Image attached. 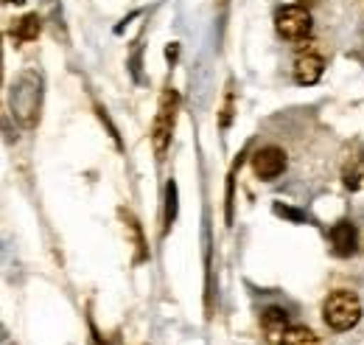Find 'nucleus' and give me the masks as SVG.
Instances as JSON below:
<instances>
[{
    "mask_svg": "<svg viewBox=\"0 0 364 345\" xmlns=\"http://www.w3.org/2000/svg\"><path fill=\"white\" fill-rule=\"evenodd\" d=\"M9 110L20 121L23 130H34L40 124L43 110V79L34 71H23L9 90Z\"/></svg>",
    "mask_w": 364,
    "mask_h": 345,
    "instance_id": "f257e3e1",
    "label": "nucleus"
},
{
    "mask_svg": "<svg viewBox=\"0 0 364 345\" xmlns=\"http://www.w3.org/2000/svg\"><path fill=\"white\" fill-rule=\"evenodd\" d=\"M322 320L331 331H350L362 320V301L350 289H336L322 303Z\"/></svg>",
    "mask_w": 364,
    "mask_h": 345,
    "instance_id": "f03ea898",
    "label": "nucleus"
},
{
    "mask_svg": "<svg viewBox=\"0 0 364 345\" xmlns=\"http://www.w3.org/2000/svg\"><path fill=\"white\" fill-rule=\"evenodd\" d=\"M177 110H180V96L174 87H166L157 104V115L151 121V149L157 155V160L166 158L168 146H171V135H174V124H177Z\"/></svg>",
    "mask_w": 364,
    "mask_h": 345,
    "instance_id": "7ed1b4c3",
    "label": "nucleus"
},
{
    "mask_svg": "<svg viewBox=\"0 0 364 345\" xmlns=\"http://www.w3.org/2000/svg\"><path fill=\"white\" fill-rule=\"evenodd\" d=\"M274 29L289 43H306L311 37V29H314L311 11L306 6H283L274 14Z\"/></svg>",
    "mask_w": 364,
    "mask_h": 345,
    "instance_id": "20e7f679",
    "label": "nucleus"
},
{
    "mask_svg": "<svg viewBox=\"0 0 364 345\" xmlns=\"http://www.w3.org/2000/svg\"><path fill=\"white\" fill-rule=\"evenodd\" d=\"M252 172L258 180H274L286 172V152L280 146H261L252 155Z\"/></svg>",
    "mask_w": 364,
    "mask_h": 345,
    "instance_id": "39448f33",
    "label": "nucleus"
},
{
    "mask_svg": "<svg viewBox=\"0 0 364 345\" xmlns=\"http://www.w3.org/2000/svg\"><path fill=\"white\" fill-rule=\"evenodd\" d=\"M294 82L303 87H311L317 85L319 79H322V71H325V59L319 56L314 48H309V51H300L297 53V59H294Z\"/></svg>",
    "mask_w": 364,
    "mask_h": 345,
    "instance_id": "423d86ee",
    "label": "nucleus"
},
{
    "mask_svg": "<svg viewBox=\"0 0 364 345\" xmlns=\"http://www.w3.org/2000/svg\"><path fill=\"white\" fill-rule=\"evenodd\" d=\"M331 244H333V253L336 256H353L356 253V247H359V230H356V225L353 222H348V219H342V222H336L333 227H331Z\"/></svg>",
    "mask_w": 364,
    "mask_h": 345,
    "instance_id": "0eeeda50",
    "label": "nucleus"
},
{
    "mask_svg": "<svg viewBox=\"0 0 364 345\" xmlns=\"http://www.w3.org/2000/svg\"><path fill=\"white\" fill-rule=\"evenodd\" d=\"M261 331H264V337H267L269 345L283 343V334L289 331V314H286V309H277V306L267 309L261 314Z\"/></svg>",
    "mask_w": 364,
    "mask_h": 345,
    "instance_id": "6e6552de",
    "label": "nucleus"
},
{
    "mask_svg": "<svg viewBox=\"0 0 364 345\" xmlns=\"http://www.w3.org/2000/svg\"><path fill=\"white\" fill-rule=\"evenodd\" d=\"M40 31H43L40 17H37V14H26V17H20V20L14 23L11 40H14V43H31V40L40 37Z\"/></svg>",
    "mask_w": 364,
    "mask_h": 345,
    "instance_id": "1a4fd4ad",
    "label": "nucleus"
},
{
    "mask_svg": "<svg viewBox=\"0 0 364 345\" xmlns=\"http://www.w3.org/2000/svg\"><path fill=\"white\" fill-rule=\"evenodd\" d=\"M121 219H124V225H127V233H129V236H132V242H135V250H137L135 261H146L149 259V247H146V239H143V227H140V222H137L129 211H124V208H121Z\"/></svg>",
    "mask_w": 364,
    "mask_h": 345,
    "instance_id": "9d476101",
    "label": "nucleus"
},
{
    "mask_svg": "<svg viewBox=\"0 0 364 345\" xmlns=\"http://www.w3.org/2000/svg\"><path fill=\"white\" fill-rule=\"evenodd\" d=\"M280 345H319V337L306 326H289Z\"/></svg>",
    "mask_w": 364,
    "mask_h": 345,
    "instance_id": "9b49d317",
    "label": "nucleus"
},
{
    "mask_svg": "<svg viewBox=\"0 0 364 345\" xmlns=\"http://www.w3.org/2000/svg\"><path fill=\"white\" fill-rule=\"evenodd\" d=\"M359 180H362V158H353V163L350 160L345 163V185L350 191H356L359 188Z\"/></svg>",
    "mask_w": 364,
    "mask_h": 345,
    "instance_id": "f8f14e48",
    "label": "nucleus"
},
{
    "mask_svg": "<svg viewBox=\"0 0 364 345\" xmlns=\"http://www.w3.org/2000/svg\"><path fill=\"white\" fill-rule=\"evenodd\" d=\"M174 216H177V185H174V182H168V205H166V227H171Z\"/></svg>",
    "mask_w": 364,
    "mask_h": 345,
    "instance_id": "ddd939ff",
    "label": "nucleus"
},
{
    "mask_svg": "<svg viewBox=\"0 0 364 345\" xmlns=\"http://www.w3.org/2000/svg\"><path fill=\"white\" fill-rule=\"evenodd\" d=\"M230 115H232V90L228 87V98H225V110H222V130H228L230 127Z\"/></svg>",
    "mask_w": 364,
    "mask_h": 345,
    "instance_id": "4468645a",
    "label": "nucleus"
}]
</instances>
